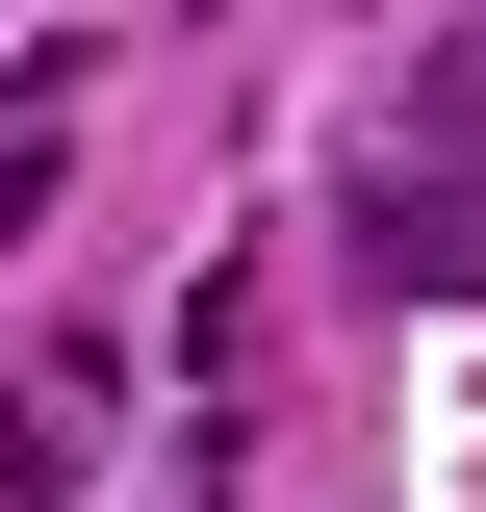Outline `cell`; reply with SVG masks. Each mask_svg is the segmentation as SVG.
I'll return each mask as SVG.
<instances>
[{"label":"cell","instance_id":"7a4b0ae2","mask_svg":"<svg viewBox=\"0 0 486 512\" xmlns=\"http://www.w3.org/2000/svg\"><path fill=\"white\" fill-rule=\"evenodd\" d=\"M77 436H103V359H52V384H0V512H52V487H77Z\"/></svg>","mask_w":486,"mask_h":512},{"label":"cell","instance_id":"3957f363","mask_svg":"<svg viewBox=\"0 0 486 512\" xmlns=\"http://www.w3.org/2000/svg\"><path fill=\"white\" fill-rule=\"evenodd\" d=\"M52 103H77V77H26V103H0V231H26V205H52V154H77Z\"/></svg>","mask_w":486,"mask_h":512},{"label":"cell","instance_id":"6da1fadb","mask_svg":"<svg viewBox=\"0 0 486 512\" xmlns=\"http://www.w3.org/2000/svg\"><path fill=\"white\" fill-rule=\"evenodd\" d=\"M359 256L384 282H486V180H359Z\"/></svg>","mask_w":486,"mask_h":512}]
</instances>
